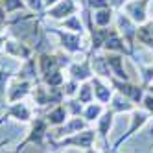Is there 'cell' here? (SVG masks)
<instances>
[{
  "label": "cell",
  "instance_id": "15",
  "mask_svg": "<svg viewBox=\"0 0 153 153\" xmlns=\"http://www.w3.org/2000/svg\"><path fill=\"white\" fill-rule=\"evenodd\" d=\"M102 113H103V105L102 103H87L81 116L87 120V122H94V120H98L102 116Z\"/></svg>",
  "mask_w": 153,
  "mask_h": 153
},
{
  "label": "cell",
  "instance_id": "12",
  "mask_svg": "<svg viewBox=\"0 0 153 153\" xmlns=\"http://www.w3.org/2000/svg\"><path fill=\"white\" fill-rule=\"evenodd\" d=\"M107 65H109V70H111V74H114L118 79H124L127 81V74L124 70V59L120 56H107L105 57Z\"/></svg>",
  "mask_w": 153,
  "mask_h": 153
},
{
  "label": "cell",
  "instance_id": "20",
  "mask_svg": "<svg viewBox=\"0 0 153 153\" xmlns=\"http://www.w3.org/2000/svg\"><path fill=\"white\" fill-rule=\"evenodd\" d=\"M67 109H68V113L72 114V116H79L81 113H83V103L78 100V98H76V100H68L67 103Z\"/></svg>",
  "mask_w": 153,
  "mask_h": 153
},
{
  "label": "cell",
  "instance_id": "26",
  "mask_svg": "<svg viewBox=\"0 0 153 153\" xmlns=\"http://www.w3.org/2000/svg\"><path fill=\"white\" fill-rule=\"evenodd\" d=\"M151 78H153V67H149V68H146V70H144V79H146V81H149Z\"/></svg>",
  "mask_w": 153,
  "mask_h": 153
},
{
  "label": "cell",
  "instance_id": "3",
  "mask_svg": "<svg viewBox=\"0 0 153 153\" xmlns=\"http://www.w3.org/2000/svg\"><path fill=\"white\" fill-rule=\"evenodd\" d=\"M111 83H113L114 89H118L120 94H124L126 98H129V100H131V102H135V103L142 102V98H144V92H142L140 87H137V85H133V83H129V81L114 79V78H113Z\"/></svg>",
  "mask_w": 153,
  "mask_h": 153
},
{
  "label": "cell",
  "instance_id": "14",
  "mask_svg": "<svg viewBox=\"0 0 153 153\" xmlns=\"http://www.w3.org/2000/svg\"><path fill=\"white\" fill-rule=\"evenodd\" d=\"M59 37H61V42H63V48L68 50L70 53L81 50V45H79L81 39L76 35V33H59Z\"/></svg>",
  "mask_w": 153,
  "mask_h": 153
},
{
  "label": "cell",
  "instance_id": "13",
  "mask_svg": "<svg viewBox=\"0 0 153 153\" xmlns=\"http://www.w3.org/2000/svg\"><path fill=\"white\" fill-rule=\"evenodd\" d=\"M131 109H133V103L124 94L118 92L116 96L111 98V111L113 113H124V111H131Z\"/></svg>",
  "mask_w": 153,
  "mask_h": 153
},
{
  "label": "cell",
  "instance_id": "17",
  "mask_svg": "<svg viewBox=\"0 0 153 153\" xmlns=\"http://www.w3.org/2000/svg\"><path fill=\"white\" fill-rule=\"evenodd\" d=\"M78 100L81 102V103H91L92 100H94V89H92V83H89V81H83L81 85H79V91H78Z\"/></svg>",
  "mask_w": 153,
  "mask_h": 153
},
{
  "label": "cell",
  "instance_id": "9",
  "mask_svg": "<svg viewBox=\"0 0 153 153\" xmlns=\"http://www.w3.org/2000/svg\"><path fill=\"white\" fill-rule=\"evenodd\" d=\"M85 127H87V120H81L79 116H74L67 124H63V127L57 131V135L59 137H68V135H74V133H79Z\"/></svg>",
  "mask_w": 153,
  "mask_h": 153
},
{
  "label": "cell",
  "instance_id": "10",
  "mask_svg": "<svg viewBox=\"0 0 153 153\" xmlns=\"http://www.w3.org/2000/svg\"><path fill=\"white\" fill-rule=\"evenodd\" d=\"M113 118H114V113L111 111V109H107V111L102 113V116L96 120L98 122V133H100V137L107 142V135H109V129L113 127Z\"/></svg>",
  "mask_w": 153,
  "mask_h": 153
},
{
  "label": "cell",
  "instance_id": "29",
  "mask_svg": "<svg viewBox=\"0 0 153 153\" xmlns=\"http://www.w3.org/2000/svg\"><path fill=\"white\" fill-rule=\"evenodd\" d=\"M2 42H4V39H2V37H0V46H2Z\"/></svg>",
  "mask_w": 153,
  "mask_h": 153
},
{
  "label": "cell",
  "instance_id": "11",
  "mask_svg": "<svg viewBox=\"0 0 153 153\" xmlns=\"http://www.w3.org/2000/svg\"><path fill=\"white\" fill-rule=\"evenodd\" d=\"M146 122H148V114H146V113H138V111H135V113H133V118H131V127L127 129V133H126L124 137H120V138H118L116 146H120V144H122V142H124L126 138H129V137L133 135L137 129H140V127L144 126Z\"/></svg>",
  "mask_w": 153,
  "mask_h": 153
},
{
  "label": "cell",
  "instance_id": "28",
  "mask_svg": "<svg viewBox=\"0 0 153 153\" xmlns=\"http://www.w3.org/2000/svg\"><path fill=\"white\" fill-rule=\"evenodd\" d=\"M53 2H57V0H45V4H48V6H50V4H53Z\"/></svg>",
  "mask_w": 153,
  "mask_h": 153
},
{
  "label": "cell",
  "instance_id": "23",
  "mask_svg": "<svg viewBox=\"0 0 153 153\" xmlns=\"http://www.w3.org/2000/svg\"><path fill=\"white\" fill-rule=\"evenodd\" d=\"M2 6L6 11H13L17 7H22V2L20 0H2Z\"/></svg>",
  "mask_w": 153,
  "mask_h": 153
},
{
  "label": "cell",
  "instance_id": "1",
  "mask_svg": "<svg viewBox=\"0 0 153 153\" xmlns=\"http://www.w3.org/2000/svg\"><path fill=\"white\" fill-rule=\"evenodd\" d=\"M96 138V133L92 129H83L79 133H74V135H68L67 138H63L59 142H53V146L57 149L59 148H65V146H76V148H81V149H91L92 142Z\"/></svg>",
  "mask_w": 153,
  "mask_h": 153
},
{
  "label": "cell",
  "instance_id": "4",
  "mask_svg": "<svg viewBox=\"0 0 153 153\" xmlns=\"http://www.w3.org/2000/svg\"><path fill=\"white\" fill-rule=\"evenodd\" d=\"M31 91V81H26V79H19L15 81L7 91V102L9 103H17L20 102L22 98H26Z\"/></svg>",
  "mask_w": 153,
  "mask_h": 153
},
{
  "label": "cell",
  "instance_id": "30",
  "mask_svg": "<svg viewBox=\"0 0 153 153\" xmlns=\"http://www.w3.org/2000/svg\"><path fill=\"white\" fill-rule=\"evenodd\" d=\"M56 153H61V151H59V149H57V151H56Z\"/></svg>",
  "mask_w": 153,
  "mask_h": 153
},
{
  "label": "cell",
  "instance_id": "5",
  "mask_svg": "<svg viewBox=\"0 0 153 153\" xmlns=\"http://www.w3.org/2000/svg\"><path fill=\"white\" fill-rule=\"evenodd\" d=\"M68 74H70V79H76V81H89L92 78V68H91V61H81V63H74L70 65L68 68Z\"/></svg>",
  "mask_w": 153,
  "mask_h": 153
},
{
  "label": "cell",
  "instance_id": "21",
  "mask_svg": "<svg viewBox=\"0 0 153 153\" xmlns=\"http://www.w3.org/2000/svg\"><path fill=\"white\" fill-rule=\"evenodd\" d=\"M94 20H96L98 26L109 24V20H111V11H109V9H100V11L94 15Z\"/></svg>",
  "mask_w": 153,
  "mask_h": 153
},
{
  "label": "cell",
  "instance_id": "6",
  "mask_svg": "<svg viewBox=\"0 0 153 153\" xmlns=\"http://www.w3.org/2000/svg\"><path fill=\"white\" fill-rule=\"evenodd\" d=\"M67 116H68V109H67V105H65V103H59V105H53L45 118H46L48 126H56V127H59V126H63L65 122H67Z\"/></svg>",
  "mask_w": 153,
  "mask_h": 153
},
{
  "label": "cell",
  "instance_id": "7",
  "mask_svg": "<svg viewBox=\"0 0 153 153\" xmlns=\"http://www.w3.org/2000/svg\"><path fill=\"white\" fill-rule=\"evenodd\" d=\"M4 118H15L19 122H30L31 120V111L30 107H26L24 103H11V107L7 109V113L4 114Z\"/></svg>",
  "mask_w": 153,
  "mask_h": 153
},
{
  "label": "cell",
  "instance_id": "27",
  "mask_svg": "<svg viewBox=\"0 0 153 153\" xmlns=\"http://www.w3.org/2000/svg\"><path fill=\"white\" fill-rule=\"evenodd\" d=\"M87 153H100V151H94V149H87ZM102 153H107V151H102Z\"/></svg>",
  "mask_w": 153,
  "mask_h": 153
},
{
  "label": "cell",
  "instance_id": "2",
  "mask_svg": "<svg viewBox=\"0 0 153 153\" xmlns=\"http://www.w3.org/2000/svg\"><path fill=\"white\" fill-rule=\"evenodd\" d=\"M48 133V122H46V118H35L33 120V124H31V129H30V133L28 137L24 138L22 144H19L17 146V153H20V149H22L26 144H42V140H45Z\"/></svg>",
  "mask_w": 153,
  "mask_h": 153
},
{
  "label": "cell",
  "instance_id": "25",
  "mask_svg": "<svg viewBox=\"0 0 153 153\" xmlns=\"http://www.w3.org/2000/svg\"><path fill=\"white\" fill-rule=\"evenodd\" d=\"M142 103H144V107L149 113H153V94H146L144 98H142Z\"/></svg>",
  "mask_w": 153,
  "mask_h": 153
},
{
  "label": "cell",
  "instance_id": "24",
  "mask_svg": "<svg viewBox=\"0 0 153 153\" xmlns=\"http://www.w3.org/2000/svg\"><path fill=\"white\" fill-rule=\"evenodd\" d=\"M65 26L70 28L72 31H81V22H79L78 17H70V20H67V22H65Z\"/></svg>",
  "mask_w": 153,
  "mask_h": 153
},
{
  "label": "cell",
  "instance_id": "18",
  "mask_svg": "<svg viewBox=\"0 0 153 153\" xmlns=\"http://www.w3.org/2000/svg\"><path fill=\"white\" fill-rule=\"evenodd\" d=\"M42 81H45L46 87H63L65 76H63L61 68H57V70H52V72L46 74V76H42Z\"/></svg>",
  "mask_w": 153,
  "mask_h": 153
},
{
  "label": "cell",
  "instance_id": "19",
  "mask_svg": "<svg viewBox=\"0 0 153 153\" xmlns=\"http://www.w3.org/2000/svg\"><path fill=\"white\" fill-rule=\"evenodd\" d=\"M72 11H74V4L70 2V0H65V2H59L53 9H50V15H52L53 19H61V17L68 15V13H72Z\"/></svg>",
  "mask_w": 153,
  "mask_h": 153
},
{
  "label": "cell",
  "instance_id": "16",
  "mask_svg": "<svg viewBox=\"0 0 153 153\" xmlns=\"http://www.w3.org/2000/svg\"><path fill=\"white\" fill-rule=\"evenodd\" d=\"M6 52L9 53V56H15V57H20V59H26V57H30V48H24L22 45H19V42H15V41H9V42H6Z\"/></svg>",
  "mask_w": 153,
  "mask_h": 153
},
{
  "label": "cell",
  "instance_id": "22",
  "mask_svg": "<svg viewBox=\"0 0 153 153\" xmlns=\"http://www.w3.org/2000/svg\"><path fill=\"white\" fill-rule=\"evenodd\" d=\"M9 78H11V74L0 68V96H6V83L9 81Z\"/></svg>",
  "mask_w": 153,
  "mask_h": 153
},
{
  "label": "cell",
  "instance_id": "8",
  "mask_svg": "<svg viewBox=\"0 0 153 153\" xmlns=\"http://www.w3.org/2000/svg\"><path fill=\"white\" fill-rule=\"evenodd\" d=\"M92 89H94V98L100 103H109L111 102V98H113V91L109 89V85H105L100 78H94L92 81Z\"/></svg>",
  "mask_w": 153,
  "mask_h": 153
}]
</instances>
